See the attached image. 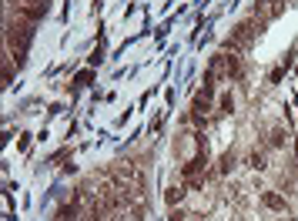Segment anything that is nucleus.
<instances>
[{"mask_svg":"<svg viewBox=\"0 0 298 221\" xmlns=\"http://www.w3.org/2000/svg\"><path fill=\"white\" fill-rule=\"evenodd\" d=\"M34 37V24H27V20H7V44L10 47H27Z\"/></svg>","mask_w":298,"mask_h":221,"instance_id":"f257e3e1","label":"nucleus"},{"mask_svg":"<svg viewBox=\"0 0 298 221\" xmlns=\"http://www.w3.org/2000/svg\"><path fill=\"white\" fill-rule=\"evenodd\" d=\"M261 205L272 208V211H285V198L275 195V191H265V195H261Z\"/></svg>","mask_w":298,"mask_h":221,"instance_id":"f03ea898","label":"nucleus"},{"mask_svg":"<svg viewBox=\"0 0 298 221\" xmlns=\"http://www.w3.org/2000/svg\"><path fill=\"white\" fill-rule=\"evenodd\" d=\"M204 164H208V151H201V154H194V157H191V161H188V164H185V174H188V178H191V174H194V171H201Z\"/></svg>","mask_w":298,"mask_h":221,"instance_id":"7ed1b4c3","label":"nucleus"},{"mask_svg":"<svg viewBox=\"0 0 298 221\" xmlns=\"http://www.w3.org/2000/svg\"><path fill=\"white\" fill-rule=\"evenodd\" d=\"M57 218H61V221H77V208H61V211H57Z\"/></svg>","mask_w":298,"mask_h":221,"instance_id":"20e7f679","label":"nucleus"},{"mask_svg":"<svg viewBox=\"0 0 298 221\" xmlns=\"http://www.w3.org/2000/svg\"><path fill=\"white\" fill-rule=\"evenodd\" d=\"M181 198H185V188H171L168 191V205H177Z\"/></svg>","mask_w":298,"mask_h":221,"instance_id":"39448f33","label":"nucleus"},{"mask_svg":"<svg viewBox=\"0 0 298 221\" xmlns=\"http://www.w3.org/2000/svg\"><path fill=\"white\" fill-rule=\"evenodd\" d=\"M231 168H234V154H225V157H221V168H218V171H221V174H228Z\"/></svg>","mask_w":298,"mask_h":221,"instance_id":"423d86ee","label":"nucleus"},{"mask_svg":"<svg viewBox=\"0 0 298 221\" xmlns=\"http://www.w3.org/2000/svg\"><path fill=\"white\" fill-rule=\"evenodd\" d=\"M218 104H221V111H231V107H234V98H231V94H221V101H218Z\"/></svg>","mask_w":298,"mask_h":221,"instance_id":"0eeeda50","label":"nucleus"},{"mask_svg":"<svg viewBox=\"0 0 298 221\" xmlns=\"http://www.w3.org/2000/svg\"><path fill=\"white\" fill-rule=\"evenodd\" d=\"M251 168H258V171H261V168H265V157L258 154V151H255V154H251Z\"/></svg>","mask_w":298,"mask_h":221,"instance_id":"6e6552de","label":"nucleus"},{"mask_svg":"<svg viewBox=\"0 0 298 221\" xmlns=\"http://www.w3.org/2000/svg\"><path fill=\"white\" fill-rule=\"evenodd\" d=\"M272 144L282 147V144H285V131H275V134H272Z\"/></svg>","mask_w":298,"mask_h":221,"instance_id":"1a4fd4ad","label":"nucleus"},{"mask_svg":"<svg viewBox=\"0 0 298 221\" xmlns=\"http://www.w3.org/2000/svg\"><path fill=\"white\" fill-rule=\"evenodd\" d=\"M91 77H94V74H91V71H81V74H77V84H87Z\"/></svg>","mask_w":298,"mask_h":221,"instance_id":"9d476101","label":"nucleus"},{"mask_svg":"<svg viewBox=\"0 0 298 221\" xmlns=\"http://www.w3.org/2000/svg\"><path fill=\"white\" fill-rule=\"evenodd\" d=\"M185 218H188V214L181 211V208H177V211H171V218H168V221H185Z\"/></svg>","mask_w":298,"mask_h":221,"instance_id":"9b49d317","label":"nucleus"},{"mask_svg":"<svg viewBox=\"0 0 298 221\" xmlns=\"http://www.w3.org/2000/svg\"><path fill=\"white\" fill-rule=\"evenodd\" d=\"M295 154H298V147H295Z\"/></svg>","mask_w":298,"mask_h":221,"instance_id":"f8f14e48","label":"nucleus"}]
</instances>
